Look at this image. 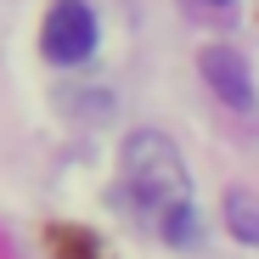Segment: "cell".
I'll use <instances>...</instances> for the list:
<instances>
[{
  "label": "cell",
  "mask_w": 259,
  "mask_h": 259,
  "mask_svg": "<svg viewBox=\"0 0 259 259\" xmlns=\"http://www.w3.org/2000/svg\"><path fill=\"white\" fill-rule=\"evenodd\" d=\"M124 192L130 203H136L141 220H152L163 231V242H197V214H192V181H186V163L181 152L169 147V136H158V130H136V136L124 141Z\"/></svg>",
  "instance_id": "obj_1"
},
{
  "label": "cell",
  "mask_w": 259,
  "mask_h": 259,
  "mask_svg": "<svg viewBox=\"0 0 259 259\" xmlns=\"http://www.w3.org/2000/svg\"><path fill=\"white\" fill-rule=\"evenodd\" d=\"M39 51H46L57 68H79L96 51V17L84 0H51L46 28H39Z\"/></svg>",
  "instance_id": "obj_2"
},
{
  "label": "cell",
  "mask_w": 259,
  "mask_h": 259,
  "mask_svg": "<svg viewBox=\"0 0 259 259\" xmlns=\"http://www.w3.org/2000/svg\"><path fill=\"white\" fill-rule=\"evenodd\" d=\"M197 68H203V79L214 84V96H220L226 107L253 113V79H248V62H242L231 46H208V51L197 57Z\"/></svg>",
  "instance_id": "obj_3"
},
{
  "label": "cell",
  "mask_w": 259,
  "mask_h": 259,
  "mask_svg": "<svg viewBox=\"0 0 259 259\" xmlns=\"http://www.w3.org/2000/svg\"><path fill=\"white\" fill-rule=\"evenodd\" d=\"M226 226L248 248H259V197L253 192H226Z\"/></svg>",
  "instance_id": "obj_4"
},
{
  "label": "cell",
  "mask_w": 259,
  "mask_h": 259,
  "mask_svg": "<svg viewBox=\"0 0 259 259\" xmlns=\"http://www.w3.org/2000/svg\"><path fill=\"white\" fill-rule=\"evenodd\" d=\"M214 6H220V0H214Z\"/></svg>",
  "instance_id": "obj_5"
}]
</instances>
